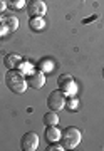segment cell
I'll return each mask as SVG.
<instances>
[{
  "instance_id": "obj_10",
  "label": "cell",
  "mask_w": 104,
  "mask_h": 151,
  "mask_svg": "<svg viewBox=\"0 0 104 151\" xmlns=\"http://www.w3.org/2000/svg\"><path fill=\"white\" fill-rule=\"evenodd\" d=\"M35 67L40 69L44 74H49V72H52V70L55 69V62L50 59V57H44V59H40L37 64H35Z\"/></svg>"
},
{
  "instance_id": "obj_6",
  "label": "cell",
  "mask_w": 104,
  "mask_h": 151,
  "mask_svg": "<svg viewBox=\"0 0 104 151\" xmlns=\"http://www.w3.org/2000/svg\"><path fill=\"white\" fill-rule=\"evenodd\" d=\"M47 12V5L44 0H30L27 5L29 17H44Z\"/></svg>"
},
{
  "instance_id": "obj_18",
  "label": "cell",
  "mask_w": 104,
  "mask_h": 151,
  "mask_svg": "<svg viewBox=\"0 0 104 151\" xmlns=\"http://www.w3.org/2000/svg\"><path fill=\"white\" fill-rule=\"evenodd\" d=\"M9 32H10V30H9V27H7L5 24L0 20V37H2V35H7Z\"/></svg>"
},
{
  "instance_id": "obj_8",
  "label": "cell",
  "mask_w": 104,
  "mask_h": 151,
  "mask_svg": "<svg viewBox=\"0 0 104 151\" xmlns=\"http://www.w3.org/2000/svg\"><path fill=\"white\" fill-rule=\"evenodd\" d=\"M22 55L17 54V52H12V54H7L5 57H4V65H5L7 69H17L19 67V64L22 62Z\"/></svg>"
},
{
  "instance_id": "obj_16",
  "label": "cell",
  "mask_w": 104,
  "mask_h": 151,
  "mask_svg": "<svg viewBox=\"0 0 104 151\" xmlns=\"http://www.w3.org/2000/svg\"><path fill=\"white\" fill-rule=\"evenodd\" d=\"M25 7V0H7V9L10 10H20Z\"/></svg>"
},
{
  "instance_id": "obj_14",
  "label": "cell",
  "mask_w": 104,
  "mask_h": 151,
  "mask_svg": "<svg viewBox=\"0 0 104 151\" xmlns=\"http://www.w3.org/2000/svg\"><path fill=\"white\" fill-rule=\"evenodd\" d=\"M2 22L9 27L10 32H15L17 29H19V19H17L15 15H5L4 19H2Z\"/></svg>"
},
{
  "instance_id": "obj_3",
  "label": "cell",
  "mask_w": 104,
  "mask_h": 151,
  "mask_svg": "<svg viewBox=\"0 0 104 151\" xmlns=\"http://www.w3.org/2000/svg\"><path fill=\"white\" fill-rule=\"evenodd\" d=\"M57 84H59V89L64 94L66 97H74L77 94V84L74 81V77L69 74H60L59 79H57Z\"/></svg>"
},
{
  "instance_id": "obj_4",
  "label": "cell",
  "mask_w": 104,
  "mask_h": 151,
  "mask_svg": "<svg viewBox=\"0 0 104 151\" xmlns=\"http://www.w3.org/2000/svg\"><path fill=\"white\" fill-rule=\"evenodd\" d=\"M66 94L60 91V89H55L49 94L47 97V108L50 111H60V109H66Z\"/></svg>"
},
{
  "instance_id": "obj_2",
  "label": "cell",
  "mask_w": 104,
  "mask_h": 151,
  "mask_svg": "<svg viewBox=\"0 0 104 151\" xmlns=\"http://www.w3.org/2000/svg\"><path fill=\"white\" fill-rule=\"evenodd\" d=\"M82 139V133L77 129L76 126H69L66 129L62 131V134H60V145L64 146L66 150H74L79 146Z\"/></svg>"
},
{
  "instance_id": "obj_15",
  "label": "cell",
  "mask_w": 104,
  "mask_h": 151,
  "mask_svg": "<svg viewBox=\"0 0 104 151\" xmlns=\"http://www.w3.org/2000/svg\"><path fill=\"white\" fill-rule=\"evenodd\" d=\"M66 109L67 111H71V113H76L81 109V103H79V99L76 96L74 97H67L66 99Z\"/></svg>"
},
{
  "instance_id": "obj_20",
  "label": "cell",
  "mask_w": 104,
  "mask_h": 151,
  "mask_svg": "<svg viewBox=\"0 0 104 151\" xmlns=\"http://www.w3.org/2000/svg\"><path fill=\"white\" fill-rule=\"evenodd\" d=\"M103 77H104V69H103Z\"/></svg>"
},
{
  "instance_id": "obj_1",
  "label": "cell",
  "mask_w": 104,
  "mask_h": 151,
  "mask_svg": "<svg viewBox=\"0 0 104 151\" xmlns=\"http://www.w3.org/2000/svg\"><path fill=\"white\" fill-rule=\"evenodd\" d=\"M5 82H7V87L10 89L14 94H24L27 91V77L17 69H9L5 74Z\"/></svg>"
},
{
  "instance_id": "obj_9",
  "label": "cell",
  "mask_w": 104,
  "mask_h": 151,
  "mask_svg": "<svg viewBox=\"0 0 104 151\" xmlns=\"http://www.w3.org/2000/svg\"><path fill=\"white\" fill-rule=\"evenodd\" d=\"M44 134H45V139L49 141V143H55V141H60L62 131H60L57 126H47Z\"/></svg>"
},
{
  "instance_id": "obj_21",
  "label": "cell",
  "mask_w": 104,
  "mask_h": 151,
  "mask_svg": "<svg viewBox=\"0 0 104 151\" xmlns=\"http://www.w3.org/2000/svg\"><path fill=\"white\" fill-rule=\"evenodd\" d=\"M0 20H2V19H0Z\"/></svg>"
},
{
  "instance_id": "obj_5",
  "label": "cell",
  "mask_w": 104,
  "mask_h": 151,
  "mask_svg": "<svg viewBox=\"0 0 104 151\" xmlns=\"http://www.w3.org/2000/svg\"><path fill=\"white\" fill-rule=\"evenodd\" d=\"M39 143H40L39 134L34 133V131H30V133H25V134L22 136V139H20V148H22V151H35L39 148Z\"/></svg>"
},
{
  "instance_id": "obj_7",
  "label": "cell",
  "mask_w": 104,
  "mask_h": 151,
  "mask_svg": "<svg viewBox=\"0 0 104 151\" xmlns=\"http://www.w3.org/2000/svg\"><path fill=\"white\" fill-rule=\"evenodd\" d=\"M27 84H29V87H34V89H40V87H44L45 74L40 69H35L32 74L27 76Z\"/></svg>"
},
{
  "instance_id": "obj_12",
  "label": "cell",
  "mask_w": 104,
  "mask_h": 151,
  "mask_svg": "<svg viewBox=\"0 0 104 151\" xmlns=\"http://www.w3.org/2000/svg\"><path fill=\"white\" fill-rule=\"evenodd\" d=\"M44 124L45 126H57L59 124V116H57V111H47V113L44 114Z\"/></svg>"
},
{
  "instance_id": "obj_19",
  "label": "cell",
  "mask_w": 104,
  "mask_h": 151,
  "mask_svg": "<svg viewBox=\"0 0 104 151\" xmlns=\"http://www.w3.org/2000/svg\"><path fill=\"white\" fill-rule=\"evenodd\" d=\"M7 9V0H0V14H4Z\"/></svg>"
},
{
  "instance_id": "obj_13",
  "label": "cell",
  "mask_w": 104,
  "mask_h": 151,
  "mask_svg": "<svg viewBox=\"0 0 104 151\" xmlns=\"http://www.w3.org/2000/svg\"><path fill=\"white\" fill-rule=\"evenodd\" d=\"M35 69H37V67H35V64H32L30 60H22V62L19 64V67H17V70H20L25 77H27L29 74H32Z\"/></svg>"
},
{
  "instance_id": "obj_17",
  "label": "cell",
  "mask_w": 104,
  "mask_h": 151,
  "mask_svg": "<svg viewBox=\"0 0 104 151\" xmlns=\"http://www.w3.org/2000/svg\"><path fill=\"white\" fill-rule=\"evenodd\" d=\"M45 150H47V151H64L66 148H64L62 145H59V143L55 141V143H49V146H47Z\"/></svg>"
},
{
  "instance_id": "obj_11",
  "label": "cell",
  "mask_w": 104,
  "mask_h": 151,
  "mask_svg": "<svg viewBox=\"0 0 104 151\" xmlns=\"http://www.w3.org/2000/svg\"><path fill=\"white\" fill-rule=\"evenodd\" d=\"M45 20L44 17H30V20H29V27L32 32H42L45 29Z\"/></svg>"
}]
</instances>
